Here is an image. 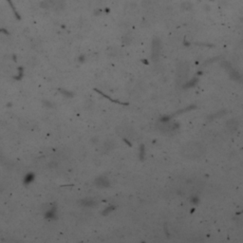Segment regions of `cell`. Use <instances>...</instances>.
I'll list each match as a JSON object with an SVG mask.
<instances>
[{"label":"cell","mask_w":243,"mask_h":243,"mask_svg":"<svg viewBox=\"0 0 243 243\" xmlns=\"http://www.w3.org/2000/svg\"><path fill=\"white\" fill-rule=\"evenodd\" d=\"M181 153L183 157L190 160H198L205 154L204 146L200 143L191 141L186 144L181 149Z\"/></svg>","instance_id":"6da1fadb"},{"label":"cell","mask_w":243,"mask_h":243,"mask_svg":"<svg viewBox=\"0 0 243 243\" xmlns=\"http://www.w3.org/2000/svg\"><path fill=\"white\" fill-rule=\"evenodd\" d=\"M189 65L187 63H180L178 66L177 70V80L179 84H182L185 82L189 74Z\"/></svg>","instance_id":"7a4b0ae2"},{"label":"cell","mask_w":243,"mask_h":243,"mask_svg":"<svg viewBox=\"0 0 243 243\" xmlns=\"http://www.w3.org/2000/svg\"><path fill=\"white\" fill-rule=\"evenodd\" d=\"M94 184L98 188H107L110 185V181L106 176H99L95 179Z\"/></svg>","instance_id":"3957f363"},{"label":"cell","mask_w":243,"mask_h":243,"mask_svg":"<svg viewBox=\"0 0 243 243\" xmlns=\"http://www.w3.org/2000/svg\"><path fill=\"white\" fill-rule=\"evenodd\" d=\"M160 51H161V44L158 40H154L152 43V58L154 60H157L158 57L160 56Z\"/></svg>","instance_id":"277c9868"},{"label":"cell","mask_w":243,"mask_h":243,"mask_svg":"<svg viewBox=\"0 0 243 243\" xmlns=\"http://www.w3.org/2000/svg\"><path fill=\"white\" fill-rule=\"evenodd\" d=\"M80 205L83 207H95L97 205V201L92 200V198H84V200H80Z\"/></svg>","instance_id":"5b68a950"},{"label":"cell","mask_w":243,"mask_h":243,"mask_svg":"<svg viewBox=\"0 0 243 243\" xmlns=\"http://www.w3.org/2000/svg\"><path fill=\"white\" fill-rule=\"evenodd\" d=\"M117 132H118L122 137H124V138H129V136H131L132 129L129 128V127L121 126V127H118V128H117Z\"/></svg>","instance_id":"8992f818"},{"label":"cell","mask_w":243,"mask_h":243,"mask_svg":"<svg viewBox=\"0 0 243 243\" xmlns=\"http://www.w3.org/2000/svg\"><path fill=\"white\" fill-rule=\"evenodd\" d=\"M48 5L53 9H62L65 6V1L64 0H50Z\"/></svg>","instance_id":"52a82bcc"},{"label":"cell","mask_w":243,"mask_h":243,"mask_svg":"<svg viewBox=\"0 0 243 243\" xmlns=\"http://www.w3.org/2000/svg\"><path fill=\"white\" fill-rule=\"evenodd\" d=\"M226 126H227V128L229 129V130L234 131V130H237V127H238V123H237V120L232 119V120H230V121L227 122V124H226Z\"/></svg>","instance_id":"ba28073f"},{"label":"cell","mask_w":243,"mask_h":243,"mask_svg":"<svg viewBox=\"0 0 243 243\" xmlns=\"http://www.w3.org/2000/svg\"><path fill=\"white\" fill-rule=\"evenodd\" d=\"M46 217L48 218H50V220H55V218L57 217V211H56L55 206L48 210V211L47 212V214H46Z\"/></svg>","instance_id":"9c48e42d"},{"label":"cell","mask_w":243,"mask_h":243,"mask_svg":"<svg viewBox=\"0 0 243 243\" xmlns=\"http://www.w3.org/2000/svg\"><path fill=\"white\" fill-rule=\"evenodd\" d=\"M114 210H115V206L114 205H112V204L107 205V207L103 211V214L104 215H108V214H110L111 212L114 211Z\"/></svg>","instance_id":"30bf717a"},{"label":"cell","mask_w":243,"mask_h":243,"mask_svg":"<svg viewBox=\"0 0 243 243\" xmlns=\"http://www.w3.org/2000/svg\"><path fill=\"white\" fill-rule=\"evenodd\" d=\"M190 202L194 205H197V204H198V202H200V198H198V197H197V196H193V197H191V198H190Z\"/></svg>","instance_id":"8fae6325"},{"label":"cell","mask_w":243,"mask_h":243,"mask_svg":"<svg viewBox=\"0 0 243 243\" xmlns=\"http://www.w3.org/2000/svg\"><path fill=\"white\" fill-rule=\"evenodd\" d=\"M144 158V147L141 146V159L143 160Z\"/></svg>","instance_id":"7c38bea8"}]
</instances>
